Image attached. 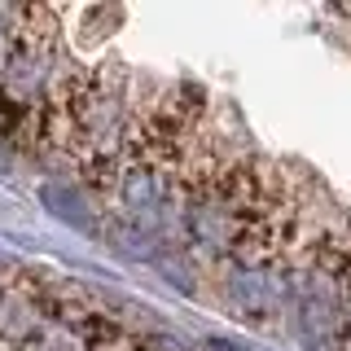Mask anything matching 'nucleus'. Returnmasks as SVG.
I'll return each instance as SVG.
<instances>
[{
  "label": "nucleus",
  "instance_id": "f257e3e1",
  "mask_svg": "<svg viewBox=\"0 0 351 351\" xmlns=\"http://www.w3.org/2000/svg\"><path fill=\"white\" fill-rule=\"evenodd\" d=\"M224 294L241 321L268 325L285 303V272L277 259H237L224 281Z\"/></svg>",
  "mask_w": 351,
  "mask_h": 351
},
{
  "label": "nucleus",
  "instance_id": "f03ea898",
  "mask_svg": "<svg viewBox=\"0 0 351 351\" xmlns=\"http://www.w3.org/2000/svg\"><path fill=\"white\" fill-rule=\"evenodd\" d=\"M44 202L53 206L62 219H71V224H80V228H93V219L84 215V202L75 193H66V189H58V184H44Z\"/></svg>",
  "mask_w": 351,
  "mask_h": 351
}]
</instances>
